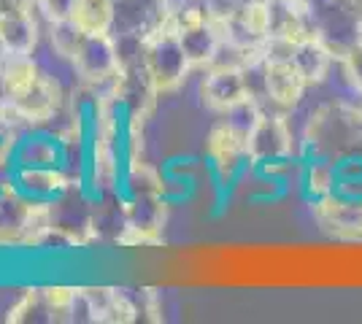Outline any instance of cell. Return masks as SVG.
I'll return each mask as SVG.
<instances>
[{
  "instance_id": "1",
  "label": "cell",
  "mask_w": 362,
  "mask_h": 324,
  "mask_svg": "<svg viewBox=\"0 0 362 324\" xmlns=\"http://www.w3.org/2000/svg\"><path fill=\"white\" fill-rule=\"evenodd\" d=\"M300 152L332 162L362 152V106L325 103L314 108L303 127Z\"/></svg>"
},
{
  "instance_id": "2",
  "label": "cell",
  "mask_w": 362,
  "mask_h": 324,
  "mask_svg": "<svg viewBox=\"0 0 362 324\" xmlns=\"http://www.w3.org/2000/svg\"><path fill=\"white\" fill-rule=\"evenodd\" d=\"M54 224V203L30 200L14 181L0 186V248H44Z\"/></svg>"
},
{
  "instance_id": "3",
  "label": "cell",
  "mask_w": 362,
  "mask_h": 324,
  "mask_svg": "<svg viewBox=\"0 0 362 324\" xmlns=\"http://www.w3.org/2000/svg\"><path fill=\"white\" fill-rule=\"evenodd\" d=\"M141 57L160 95L176 92L192 71V62L181 47L179 30L168 19L157 30L141 38Z\"/></svg>"
},
{
  "instance_id": "4",
  "label": "cell",
  "mask_w": 362,
  "mask_h": 324,
  "mask_svg": "<svg viewBox=\"0 0 362 324\" xmlns=\"http://www.w3.org/2000/svg\"><path fill=\"white\" fill-rule=\"evenodd\" d=\"M71 65L76 76L81 78V84L106 95L114 90L124 68V54L119 52L114 32H84V38L78 41L71 57Z\"/></svg>"
},
{
  "instance_id": "5",
  "label": "cell",
  "mask_w": 362,
  "mask_h": 324,
  "mask_svg": "<svg viewBox=\"0 0 362 324\" xmlns=\"http://www.w3.org/2000/svg\"><path fill=\"white\" fill-rule=\"evenodd\" d=\"M246 146H249V162L265 173L287 170L295 162L298 152L289 119L284 114H271V111H262L259 122L246 138Z\"/></svg>"
},
{
  "instance_id": "6",
  "label": "cell",
  "mask_w": 362,
  "mask_h": 324,
  "mask_svg": "<svg viewBox=\"0 0 362 324\" xmlns=\"http://www.w3.org/2000/svg\"><path fill=\"white\" fill-rule=\"evenodd\" d=\"M168 224L165 198H124L119 205L117 246H157Z\"/></svg>"
},
{
  "instance_id": "7",
  "label": "cell",
  "mask_w": 362,
  "mask_h": 324,
  "mask_svg": "<svg viewBox=\"0 0 362 324\" xmlns=\"http://www.w3.org/2000/svg\"><path fill=\"white\" fill-rule=\"evenodd\" d=\"M3 97V95H0ZM3 103L8 108V116L16 127L28 124V127H38V124H49L62 108V87L52 76L41 73V78L33 84L28 92H22L19 97H11Z\"/></svg>"
},
{
  "instance_id": "8",
  "label": "cell",
  "mask_w": 362,
  "mask_h": 324,
  "mask_svg": "<svg viewBox=\"0 0 362 324\" xmlns=\"http://www.w3.org/2000/svg\"><path fill=\"white\" fill-rule=\"evenodd\" d=\"M206 155L211 162V170L216 173L219 181H235L249 162V146H246V136H241L233 124H227L225 119L219 124H214L209 138H206Z\"/></svg>"
},
{
  "instance_id": "9",
  "label": "cell",
  "mask_w": 362,
  "mask_h": 324,
  "mask_svg": "<svg viewBox=\"0 0 362 324\" xmlns=\"http://www.w3.org/2000/svg\"><path fill=\"white\" fill-rule=\"evenodd\" d=\"M81 306L87 311L90 322L106 324H130L141 316L138 303L130 297L127 289L117 287H78Z\"/></svg>"
},
{
  "instance_id": "10",
  "label": "cell",
  "mask_w": 362,
  "mask_h": 324,
  "mask_svg": "<svg viewBox=\"0 0 362 324\" xmlns=\"http://www.w3.org/2000/svg\"><path fill=\"white\" fill-rule=\"evenodd\" d=\"M311 214L317 224L338 238H362V200L332 192L327 198L311 203Z\"/></svg>"
},
{
  "instance_id": "11",
  "label": "cell",
  "mask_w": 362,
  "mask_h": 324,
  "mask_svg": "<svg viewBox=\"0 0 362 324\" xmlns=\"http://www.w3.org/2000/svg\"><path fill=\"white\" fill-rule=\"evenodd\" d=\"M246 97H249V87L241 68H206V76L200 81V100L206 108H211L216 114H227Z\"/></svg>"
},
{
  "instance_id": "12",
  "label": "cell",
  "mask_w": 362,
  "mask_h": 324,
  "mask_svg": "<svg viewBox=\"0 0 362 324\" xmlns=\"http://www.w3.org/2000/svg\"><path fill=\"white\" fill-rule=\"evenodd\" d=\"M265 76V100L281 111H292L300 106L303 95L308 90V81L292 62H262Z\"/></svg>"
},
{
  "instance_id": "13",
  "label": "cell",
  "mask_w": 362,
  "mask_h": 324,
  "mask_svg": "<svg viewBox=\"0 0 362 324\" xmlns=\"http://www.w3.org/2000/svg\"><path fill=\"white\" fill-rule=\"evenodd\" d=\"M14 184L22 195L30 200L54 203L71 189V176L57 165V168H28V165H14Z\"/></svg>"
},
{
  "instance_id": "14",
  "label": "cell",
  "mask_w": 362,
  "mask_h": 324,
  "mask_svg": "<svg viewBox=\"0 0 362 324\" xmlns=\"http://www.w3.org/2000/svg\"><path fill=\"white\" fill-rule=\"evenodd\" d=\"M38 11L19 8L0 14V49L6 54H33L38 47Z\"/></svg>"
},
{
  "instance_id": "15",
  "label": "cell",
  "mask_w": 362,
  "mask_h": 324,
  "mask_svg": "<svg viewBox=\"0 0 362 324\" xmlns=\"http://www.w3.org/2000/svg\"><path fill=\"white\" fill-rule=\"evenodd\" d=\"M181 47L187 52V57L192 62V68H209L216 57V49L222 47L225 35L216 22H200V25H189V28H179Z\"/></svg>"
},
{
  "instance_id": "16",
  "label": "cell",
  "mask_w": 362,
  "mask_h": 324,
  "mask_svg": "<svg viewBox=\"0 0 362 324\" xmlns=\"http://www.w3.org/2000/svg\"><path fill=\"white\" fill-rule=\"evenodd\" d=\"M338 60L335 54L330 52V47L317 38V35H308L303 38L300 44L295 47V54H292V65L300 71V76L311 84H322L325 78L330 76V68L332 62Z\"/></svg>"
},
{
  "instance_id": "17",
  "label": "cell",
  "mask_w": 362,
  "mask_h": 324,
  "mask_svg": "<svg viewBox=\"0 0 362 324\" xmlns=\"http://www.w3.org/2000/svg\"><path fill=\"white\" fill-rule=\"evenodd\" d=\"M41 73L44 71L33 54H6L0 60V95L6 100L19 97L41 78Z\"/></svg>"
},
{
  "instance_id": "18",
  "label": "cell",
  "mask_w": 362,
  "mask_h": 324,
  "mask_svg": "<svg viewBox=\"0 0 362 324\" xmlns=\"http://www.w3.org/2000/svg\"><path fill=\"white\" fill-rule=\"evenodd\" d=\"M303 195L314 203L319 198H327L338 189V168L332 160L325 157H303Z\"/></svg>"
},
{
  "instance_id": "19",
  "label": "cell",
  "mask_w": 362,
  "mask_h": 324,
  "mask_svg": "<svg viewBox=\"0 0 362 324\" xmlns=\"http://www.w3.org/2000/svg\"><path fill=\"white\" fill-rule=\"evenodd\" d=\"M71 22L81 32H114L117 3L114 0H76Z\"/></svg>"
},
{
  "instance_id": "20",
  "label": "cell",
  "mask_w": 362,
  "mask_h": 324,
  "mask_svg": "<svg viewBox=\"0 0 362 324\" xmlns=\"http://www.w3.org/2000/svg\"><path fill=\"white\" fill-rule=\"evenodd\" d=\"M122 189H124L127 198H165L168 184L160 170L141 160V162L124 165Z\"/></svg>"
},
{
  "instance_id": "21",
  "label": "cell",
  "mask_w": 362,
  "mask_h": 324,
  "mask_svg": "<svg viewBox=\"0 0 362 324\" xmlns=\"http://www.w3.org/2000/svg\"><path fill=\"white\" fill-rule=\"evenodd\" d=\"M60 146L52 138H25L16 140L14 165H28V168H57L60 165Z\"/></svg>"
},
{
  "instance_id": "22",
  "label": "cell",
  "mask_w": 362,
  "mask_h": 324,
  "mask_svg": "<svg viewBox=\"0 0 362 324\" xmlns=\"http://www.w3.org/2000/svg\"><path fill=\"white\" fill-rule=\"evenodd\" d=\"M44 294V306L49 313V322H68L74 319L71 313H76V306L81 303L78 287H65V284H49L41 287Z\"/></svg>"
},
{
  "instance_id": "23",
  "label": "cell",
  "mask_w": 362,
  "mask_h": 324,
  "mask_svg": "<svg viewBox=\"0 0 362 324\" xmlns=\"http://www.w3.org/2000/svg\"><path fill=\"white\" fill-rule=\"evenodd\" d=\"M81 38H84V32L78 30L71 19H62V22H52V25H49V41H52L54 52H57L60 57H65V60L74 57V52Z\"/></svg>"
},
{
  "instance_id": "24",
  "label": "cell",
  "mask_w": 362,
  "mask_h": 324,
  "mask_svg": "<svg viewBox=\"0 0 362 324\" xmlns=\"http://www.w3.org/2000/svg\"><path fill=\"white\" fill-rule=\"evenodd\" d=\"M35 311H46L44 294H41V289H25L14 306L6 311V322H30V319H35Z\"/></svg>"
},
{
  "instance_id": "25",
  "label": "cell",
  "mask_w": 362,
  "mask_h": 324,
  "mask_svg": "<svg viewBox=\"0 0 362 324\" xmlns=\"http://www.w3.org/2000/svg\"><path fill=\"white\" fill-rule=\"evenodd\" d=\"M74 6H76V0H33V8L38 11V16H44L46 25L71 19Z\"/></svg>"
},
{
  "instance_id": "26",
  "label": "cell",
  "mask_w": 362,
  "mask_h": 324,
  "mask_svg": "<svg viewBox=\"0 0 362 324\" xmlns=\"http://www.w3.org/2000/svg\"><path fill=\"white\" fill-rule=\"evenodd\" d=\"M16 136L0 133V186L14 181V152H16Z\"/></svg>"
},
{
  "instance_id": "27",
  "label": "cell",
  "mask_w": 362,
  "mask_h": 324,
  "mask_svg": "<svg viewBox=\"0 0 362 324\" xmlns=\"http://www.w3.org/2000/svg\"><path fill=\"white\" fill-rule=\"evenodd\" d=\"M341 65H344V73H346L349 84L362 95V44H354L346 54L341 57Z\"/></svg>"
},
{
  "instance_id": "28",
  "label": "cell",
  "mask_w": 362,
  "mask_h": 324,
  "mask_svg": "<svg viewBox=\"0 0 362 324\" xmlns=\"http://www.w3.org/2000/svg\"><path fill=\"white\" fill-rule=\"evenodd\" d=\"M138 297H141V303H138L141 313H146L149 322H163V306H160L157 289H141Z\"/></svg>"
},
{
  "instance_id": "29",
  "label": "cell",
  "mask_w": 362,
  "mask_h": 324,
  "mask_svg": "<svg viewBox=\"0 0 362 324\" xmlns=\"http://www.w3.org/2000/svg\"><path fill=\"white\" fill-rule=\"evenodd\" d=\"M19 8H33V0H0V14L3 11H19Z\"/></svg>"
},
{
  "instance_id": "30",
  "label": "cell",
  "mask_w": 362,
  "mask_h": 324,
  "mask_svg": "<svg viewBox=\"0 0 362 324\" xmlns=\"http://www.w3.org/2000/svg\"><path fill=\"white\" fill-rule=\"evenodd\" d=\"M357 44H362V16H360V25H357Z\"/></svg>"
},
{
  "instance_id": "31",
  "label": "cell",
  "mask_w": 362,
  "mask_h": 324,
  "mask_svg": "<svg viewBox=\"0 0 362 324\" xmlns=\"http://www.w3.org/2000/svg\"><path fill=\"white\" fill-rule=\"evenodd\" d=\"M357 6H360V11H362V0H357Z\"/></svg>"
},
{
  "instance_id": "32",
  "label": "cell",
  "mask_w": 362,
  "mask_h": 324,
  "mask_svg": "<svg viewBox=\"0 0 362 324\" xmlns=\"http://www.w3.org/2000/svg\"><path fill=\"white\" fill-rule=\"evenodd\" d=\"M0 60H3V57H0Z\"/></svg>"
}]
</instances>
